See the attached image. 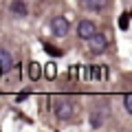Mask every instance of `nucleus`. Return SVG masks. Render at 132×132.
Segmentation results:
<instances>
[{
	"instance_id": "1",
	"label": "nucleus",
	"mask_w": 132,
	"mask_h": 132,
	"mask_svg": "<svg viewBox=\"0 0 132 132\" xmlns=\"http://www.w3.org/2000/svg\"><path fill=\"white\" fill-rule=\"evenodd\" d=\"M53 112H55V117L60 121H68L75 114V106H73V101L68 97H57L55 104H53Z\"/></svg>"
},
{
	"instance_id": "2",
	"label": "nucleus",
	"mask_w": 132,
	"mask_h": 132,
	"mask_svg": "<svg viewBox=\"0 0 132 132\" xmlns=\"http://www.w3.org/2000/svg\"><path fill=\"white\" fill-rule=\"evenodd\" d=\"M68 29H71V24H68L66 18H62V15H55L51 20V31H53L55 38H64L66 33H68Z\"/></svg>"
},
{
	"instance_id": "3",
	"label": "nucleus",
	"mask_w": 132,
	"mask_h": 132,
	"mask_svg": "<svg viewBox=\"0 0 132 132\" xmlns=\"http://www.w3.org/2000/svg\"><path fill=\"white\" fill-rule=\"evenodd\" d=\"M95 33H97L95 22H90V20H79V24H77V35H79V40H86V42H88Z\"/></svg>"
},
{
	"instance_id": "4",
	"label": "nucleus",
	"mask_w": 132,
	"mask_h": 132,
	"mask_svg": "<svg viewBox=\"0 0 132 132\" xmlns=\"http://www.w3.org/2000/svg\"><path fill=\"white\" fill-rule=\"evenodd\" d=\"M88 46H90V53H95V55H99V53H104L106 46H108V42H106V38L101 35V33H95L93 38L88 40Z\"/></svg>"
},
{
	"instance_id": "5",
	"label": "nucleus",
	"mask_w": 132,
	"mask_h": 132,
	"mask_svg": "<svg viewBox=\"0 0 132 132\" xmlns=\"http://www.w3.org/2000/svg\"><path fill=\"white\" fill-rule=\"evenodd\" d=\"M0 66H2V71L9 73L13 68V55H11L7 48H0Z\"/></svg>"
},
{
	"instance_id": "6",
	"label": "nucleus",
	"mask_w": 132,
	"mask_h": 132,
	"mask_svg": "<svg viewBox=\"0 0 132 132\" xmlns=\"http://www.w3.org/2000/svg\"><path fill=\"white\" fill-rule=\"evenodd\" d=\"M110 0H81V5L86 7L88 11H104L108 7Z\"/></svg>"
},
{
	"instance_id": "7",
	"label": "nucleus",
	"mask_w": 132,
	"mask_h": 132,
	"mask_svg": "<svg viewBox=\"0 0 132 132\" xmlns=\"http://www.w3.org/2000/svg\"><path fill=\"white\" fill-rule=\"evenodd\" d=\"M9 9H11V13H15L18 18H24V15L29 13V9H27V5H24L22 0H13L9 5Z\"/></svg>"
},
{
	"instance_id": "8",
	"label": "nucleus",
	"mask_w": 132,
	"mask_h": 132,
	"mask_svg": "<svg viewBox=\"0 0 132 132\" xmlns=\"http://www.w3.org/2000/svg\"><path fill=\"white\" fill-rule=\"evenodd\" d=\"M29 77H31V79H40V77H42V66H40L38 62H31V64H29Z\"/></svg>"
},
{
	"instance_id": "9",
	"label": "nucleus",
	"mask_w": 132,
	"mask_h": 132,
	"mask_svg": "<svg viewBox=\"0 0 132 132\" xmlns=\"http://www.w3.org/2000/svg\"><path fill=\"white\" fill-rule=\"evenodd\" d=\"M44 51H46L48 55H53V57H62V55H64V51H62V48L53 46V44H48V42H44Z\"/></svg>"
},
{
	"instance_id": "10",
	"label": "nucleus",
	"mask_w": 132,
	"mask_h": 132,
	"mask_svg": "<svg viewBox=\"0 0 132 132\" xmlns=\"http://www.w3.org/2000/svg\"><path fill=\"white\" fill-rule=\"evenodd\" d=\"M123 108L132 114V95H126V97H123Z\"/></svg>"
},
{
	"instance_id": "11",
	"label": "nucleus",
	"mask_w": 132,
	"mask_h": 132,
	"mask_svg": "<svg viewBox=\"0 0 132 132\" xmlns=\"http://www.w3.org/2000/svg\"><path fill=\"white\" fill-rule=\"evenodd\" d=\"M44 68H46V77L53 79V77H55V64H48V66H44Z\"/></svg>"
},
{
	"instance_id": "12",
	"label": "nucleus",
	"mask_w": 132,
	"mask_h": 132,
	"mask_svg": "<svg viewBox=\"0 0 132 132\" xmlns=\"http://www.w3.org/2000/svg\"><path fill=\"white\" fill-rule=\"evenodd\" d=\"M128 15H130V13H123V18H121V29L128 27Z\"/></svg>"
},
{
	"instance_id": "13",
	"label": "nucleus",
	"mask_w": 132,
	"mask_h": 132,
	"mask_svg": "<svg viewBox=\"0 0 132 132\" xmlns=\"http://www.w3.org/2000/svg\"><path fill=\"white\" fill-rule=\"evenodd\" d=\"M90 75H93V77H99V68H97V66H93V73H90Z\"/></svg>"
},
{
	"instance_id": "14",
	"label": "nucleus",
	"mask_w": 132,
	"mask_h": 132,
	"mask_svg": "<svg viewBox=\"0 0 132 132\" xmlns=\"http://www.w3.org/2000/svg\"><path fill=\"white\" fill-rule=\"evenodd\" d=\"M2 75H5V71H2V66H0V77H2Z\"/></svg>"
}]
</instances>
